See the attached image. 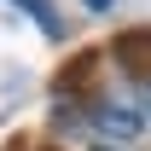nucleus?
Segmentation results:
<instances>
[{
	"instance_id": "nucleus-1",
	"label": "nucleus",
	"mask_w": 151,
	"mask_h": 151,
	"mask_svg": "<svg viewBox=\"0 0 151 151\" xmlns=\"http://www.w3.org/2000/svg\"><path fill=\"white\" fill-rule=\"evenodd\" d=\"M145 105H139V93H128V87H99L93 99H87V128H93L99 145H128V139H139L145 134Z\"/></svg>"
},
{
	"instance_id": "nucleus-2",
	"label": "nucleus",
	"mask_w": 151,
	"mask_h": 151,
	"mask_svg": "<svg viewBox=\"0 0 151 151\" xmlns=\"http://www.w3.org/2000/svg\"><path fill=\"white\" fill-rule=\"evenodd\" d=\"M6 6H18V12H29V18H35L41 29H47V35H58V29H64V23L52 18V6H47V0H6Z\"/></svg>"
},
{
	"instance_id": "nucleus-3",
	"label": "nucleus",
	"mask_w": 151,
	"mask_h": 151,
	"mask_svg": "<svg viewBox=\"0 0 151 151\" xmlns=\"http://www.w3.org/2000/svg\"><path fill=\"white\" fill-rule=\"evenodd\" d=\"M81 6H87V12H111L116 0H81Z\"/></svg>"
},
{
	"instance_id": "nucleus-4",
	"label": "nucleus",
	"mask_w": 151,
	"mask_h": 151,
	"mask_svg": "<svg viewBox=\"0 0 151 151\" xmlns=\"http://www.w3.org/2000/svg\"><path fill=\"white\" fill-rule=\"evenodd\" d=\"M139 105H145V116H151V81H139Z\"/></svg>"
},
{
	"instance_id": "nucleus-5",
	"label": "nucleus",
	"mask_w": 151,
	"mask_h": 151,
	"mask_svg": "<svg viewBox=\"0 0 151 151\" xmlns=\"http://www.w3.org/2000/svg\"><path fill=\"white\" fill-rule=\"evenodd\" d=\"M93 151H116V145H93Z\"/></svg>"
}]
</instances>
